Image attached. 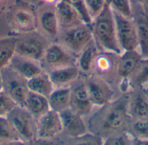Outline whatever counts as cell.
<instances>
[{"label": "cell", "instance_id": "1", "mask_svg": "<svg viewBox=\"0 0 148 145\" xmlns=\"http://www.w3.org/2000/svg\"><path fill=\"white\" fill-rule=\"evenodd\" d=\"M92 116L88 128L101 139L127 131L131 118L127 110V97H119L100 107Z\"/></svg>", "mask_w": 148, "mask_h": 145}, {"label": "cell", "instance_id": "2", "mask_svg": "<svg viewBox=\"0 0 148 145\" xmlns=\"http://www.w3.org/2000/svg\"><path fill=\"white\" fill-rule=\"evenodd\" d=\"M90 26L94 42L100 51L122 54L117 37L114 16L108 2L100 15L92 20Z\"/></svg>", "mask_w": 148, "mask_h": 145}, {"label": "cell", "instance_id": "3", "mask_svg": "<svg viewBox=\"0 0 148 145\" xmlns=\"http://www.w3.org/2000/svg\"><path fill=\"white\" fill-rule=\"evenodd\" d=\"M50 42H52L38 29L16 35L15 54L41 61Z\"/></svg>", "mask_w": 148, "mask_h": 145}, {"label": "cell", "instance_id": "4", "mask_svg": "<svg viewBox=\"0 0 148 145\" xmlns=\"http://www.w3.org/2000/svg\"><path fill=\"white\" fill-rule=\"evenodd\" d=\"M8 22L16 35L37 30L36 10L29 3L22 0H17L10 7L8 13Z\"/></svg>", "mask_w": 148, "mask_h": 145}, {"label": "cell", "instance_id": "5", "mask_svg": "<svg viewBox=\"0 0 148 145\" xmlns=\"http://www.w3.org/2000/svg\"><path fill=\"white\" fill-rule=\"evenodd\" d=\"M56 42L69 49L76 57L88 45L94 42L90 24L82 23L77 26L60 30Z\"/></svg>", "mask_w": 148, "mask_h": 145}, {"label": "cell", "instance_id": "6", "mask_svg": "<svg viewBox=\"0 0 148 145\" xmlns=\"http://www.w3.org/2000/svg\"><path fill=\"white\" fill-rule=\"evenodd\" d=\"M6 118L17 135L21 144L33 143L37 140L36 119L23 106H17Z\"/></svg>", "mask_w": 148, "mask_h": 145}, {"label": "cell", "instance_id": "7", "mask_svg": "<svg viewBox=\"0 0 148 145\" xmlns=\"http://www.w3.org/2000/svg\"><path fill=\"white\" fill-rule=\"evenodd\" d=\"M144 60L139 51H125L121 54L117 66V76L121 92L126 93L130 92L131 81L140 69Z\"/></svg>", "mask_w": 148, "mask_h": 145}, {"label": "cell", "instance_id": "8", "mask_svg": "<svg viewBox=\"0 0 148 145\" xmlns=\"http://www.w3.org/2000/svg\"><path fill=\"white\" fill-rule=\"evenodd\" d=\"M40 62L44 71L49 72L56 68L77 65V57L58 42H52Z\"/></svg>", "mask_w": 148, "mask_h": 145}, {"label": "cell", "instance_id": "9", "mask_svg": "<svg viewBox=\"0 0 148 145\" xmlns=\"http://www.w3.org/2000/svg\"><path fill=\"white\" fill-rule=\"evenodd\" d=\"M84 81L94 106L101 107L115 99L114 88L106 80L95 74H90L86 77Z\"/></svg>", "mask_w": 148, "mask_h": 145}, {"label": "cell", "instance_id": "10", "mask_svg": "<svg viewBox=\"0 0 148 145\" xmlns=\"http://www.w3.org/2000/svg\"><path fill=\"white\" fill-rule=\"evenodd\" d=\"M116 33L122 53L125 51H139L137 31L133 18L125 17L114 12Z\"/></svg>", "mask_w": 148, "mask_h": 145}, {"label": "cell", "instance_id": "11", "mask_svg": "<svg viewBox=\"0 0 148 145\" xmlns=\"http://www.w3.org/2000/svg\"><path fill=\"white\" fill-rule=\"evenodd\" d=\"M2 75L3 90L14 99L17 106H23L29 93L27 80L17 74L9 66L0 71Z\"/></svg>", "mask_w": 148, "mask_h": 145}, {"label": "cell", "instance_id": "12", "mask_svg": "<svg viewBox=\"0 0 148 145\" xmlns=\"http://www.w3.org/2000/svg\"><path fill=\"white\" fill-rule=\"evenodd\" d=\"M36 12L37 29L51 42H56L60 32L56 6L42 3Z\"/></svg>", "mask_w": 148, "mask_h": 145}, {"label": "cell", "instance_id": "13", "mask_svg": "<svg viewBox=\"0 0 148 145\" xmlns=\"http://www.w3.org/2000/svg\"><path fill=\"white\" fill-rule=\"evenodd\" d=\"M62 134L60 113L49 110L36 119L37 140L49 141Z\"/></svg>", "mask_w": 148, "mask_h": 145}, {"label": "cell", "instance_id": "14", "mask_svg": "<svg viewBox=\"0 0 148 145\" xmlns=\"http://www.w3.org/2000/svg\"><path fill=\"white\" fill-rule=\"evenodd\" d=\"M120 55L111 52L100 51L95 60L91 74H95L108 82L110 80L118 79L117 66Z\"/></svg>", "mask_w": 148, "mask_h": 145}, {"label": "cell", "instance_id": "15", "mask_svg": "<svg viewBox=\"0 0 148 145\" xmlns=\"http://www.w3.org/2000/svg\"><path fill=\"white\" fill-rule=\"evenodd\" d=\"M94 107L95 106L90 100L84 80H82L79 79L71 86L69 108L84 118L92 113Z\"/></svg>", "mask_w": 148, "mask_h": 145}, {"label": "cell", "instance_id": "16", "mask_svg": "<svg viewBox=\"0 0 148 145\" xmlns=\"http://www.w3.org/2000/svg\"><path fill=\"white\" fill-rule=\"evenodd\" d=\"M132 7L133 20L139 42V52L143 59H148V14L135 0H132Z\"/></svg>", "mask_w": 148, "mask_h": 145}, {"label": "cell", "instance_id": "17", "mask_svg": "<svg viewBox=\"0 0 148 145\" xmlns=\"http://www.w3.org/2000/svg\"><path fill=\"white\" fill-rule=\"evenodd\" d=\"M62 125V134L69 138H79L88 133V125L83 117L68 108L60 112Z\"/></svg>", "mask_w": 148, "mask_h": 145}, {"label": "cell", "instance_id": "18", "mask_svg": "<svg viewBox=\"0 0 148 145\" xmlns=\"http://www.w3.org/2000/svg\"><path fill=\"white\" fill-rule=\"evenodd\" d=\"M127 110L132 119L148 117V94L143 86H135L127 95Z\"/></svg>", "mask_w": 148, "mask_h": 145}, {"label": "cell", "instance_id": "19", "mask_svg": "<svg viewBox=\"0 0 148 145\" xmlns=\"http://www.w3.org/2000/svg\"><path fill=\"white\" fill-rule=\"evenodd\" d=\"M8 66L27 80L45 72L40 61L16 54L13 55Z\"/></svg>", "mask_w": 148, "mask_h": 145}, {"label": "cell", "instance_id": "20", "mask_svg": "<svg viewBox=\"0 0 148 145\" xmlns=\"http://www.w3.org/2000/svg\"><path fill=\"white\" fill-rule=\"evenodd\" d=\"M55 88L71 86L82 75L77 65L56 68L47 72Z\"/></svg>", "mask_w": 148, "mask_h": 145}, {"label": "cell", "instance_id": "21", "mask_svg": "<svg viewBox=\"0 0 148 145\" xmlns=\"http://www.w3.org/2000/svg\"><path fill=\"white\" fill-rule=\"evenodd\" d=\"M56 11L60 30L85 23L76 10L64 0H61L56 5Z\"/></svg>", "mask_w": 148, "mask_h": 145}, {"label": "cell", "instance_id": "22", "mask_svg": "<svg viewBox=\"0 0 148 145\" xmlns=\"http://www.w3.org/2000/svg\"><path fill=\"white\" fill-rule=\"evenodd\" d=\"M23 106L36 119L39 118L50 110L47 97L30 91H29Z\"/></svg>", "mask_w": 148, "mask_h": 145}, {"label": "cell", "instance_id": "23", "mask_svg": "<svg viewBox=\"0 0 148 145\" xmlns=\"http://www.w3.org/2000/svg\"><path fill=\"white\" fill-rule=\"evenodd\" d=\"M70 98L71 86L56 87L48 97L50 110L60 113L62 111L69 108Z\"/></svg>", "mask_w": 148, "mask_h": 145}, {"label": "cell", "instance_id": "24", "mask_svg": "<svg viewBox=\"0 0 148 145\" xmlns=\"http://www.w3.org/2000/svg\"><path fill=\"white\" fill-rule=\"evenodd\" d=\"M28 89L30 92L49 97L55 89V86L47 72H43L27 80Z\"/></svg>", "mask_w": 148, "mask_h": 145}, {"label": "cell", "instance_id": "25", "mask_svg": "<svg viewBox=\"0 0 148 145\" xmlns=\"http://www.w3.org/2000/svg\"><path fill=\"white\" fill-rule=\"evenodd\" d=\"M100 50L96 47L95 42L83 49L77 56V66L82 74L90 75L92 73L95 60Z\"/></svg>", "mask_w": 148, "mask_h": 145}, {"label": "cell", "instance_id": "26", "mask_svg": "<svg viewBox=\"0 0 148 145\" xmlns=\"http://www.w3.org/2000/svg\"><path fill=\"white\" fill-rule=\"evenodd\" d=\"M127 132L137 140V143L148 144V117L139 119L131 118Z\"/></svg>", "mask_w": 148, "mask_h": 145}, {"label": "cell", "instance_id": "27", "mask_svg": "<svg viewBox=\"0 0 148 145\" xmlns=\"http://www.w3.org/2000/svg\"><path fill=\"white\" fill-rule=\"evenodd\" d=\"M16 35L0 38V71L6 67L15 54Z\"/></svg>", "mask_w": 148, "mask_h": 145}, {"label": "cell", "instance_id": "28", "mask_svg": "<svg viewBox=\"0 0 148 145\" xmlns=\"http://www.w3.org/2000/svg\"><path fill=\"white\" fill-rule=\"evenodd\" d=\"M9 144H21V142L7 118L0 117V145Z\"/></svg>", "mask_w": 148, "mask_h": 145}, {"label": "cell", "instance_id": "29", "mask_svg": "<svg viewBox=\"0 0 148 145\" xmlns=\"http://www.w3.org/2000/svg\"><path fill=\"white\" fill-rule=\"evenodd\" d=\"M112 10L125 17L133 18L132 0H108Z\"/></svg>", "mask_w": 148, "mask_h": 145}, {"label": "cell", "instance_id": "30", "mask_svg": "<svg viewBox=\"0 0 148 145\" xmlns=\"http://www.w3.org/2000/svg\"><path fill=\"white\" fill-rule=\"evenodd\" d=\"M16 106L17 104L4 90L0 92V117H7V115Z\"/></svg>", "mask_w": 148, "mask_h": 145}, {"label": "cell", "instance_id": "31", "mask_svg": "<svg viewBox=\"0 0 148 145\" xmlns=\"http://www.w3.org/2000/svg\"><path fill=\"white\" fill-rule=\"evenodd\" d=\"M88 13L91 20L95 19L103 10L108 0H84Z\"/></svg>", "mask_w": 148, "mask_h": 145}, {"label": "cell", "instance_id": "32", "mask_svg": "<svg viewBox=\"0 0 148 145\" xmlns=\"http://www.w3.org/2000/svg\"><path fill=\"white\" fill-rule=\"evenodd\" d=\"M64 1L69 3L72 7H74L76 10V11L80 14L81 17L82 18L85 23L90 24L92 22V20L88 13L84 0H64Z\"/></svg>", "mask_w": 148, "mask_h": 145}, {"label": "cell", "instance_id": "33", "mask_svg": "<svg viewBox=\"0 0 148 145\" xmlns=\"http://www.w3.org/2000/svg\"><path fill=\"white\" fill-rule=\"evenodd\" d=\"M140 6L141 8L148 14V0H135Z\"/></svg>", "mask_w": 148, "mask_h": 145}, {"label": "cell", "instance_id": "34", "mask_svg": "<svg viewBox=\"0 0 148 145\" xmlns=\"http://www.w3.org/2000/svg\"><path fill=\"white\" fill-rule=\"evenodd\" d=\"M61 0H41L42 3H44L46 4H49V5H53L56 6Z\"/></svg>", "mask_w": 148, "mask_h": 145}, {"label": "cell", "instance_id": "35", "mask_svg": "<svg viewBox=\"0 0 148 145\" xmlns=\"http://www.w3.org/2000/svg\"><path fill=\"white\" fill-rule=\"evenodd\" d=\"M3 90V79H2V75L0 74V92Z\"/></svg>", "mask_w": 148, "mask_h": 145}, {"label": "cell", "instance_id": "36", "mask_svg": "<svg viewBox=\"0 0 148 145\" xmlns=\"http://www.w3.org/2000/svg\"><path fill=\"white\" fill-rule=\"evenodd\" d=\"M32 3H38L41 2V0H29Z\"/></svg>", "mask_w": 148, "mask_h": 145}, {"label": "cell", "instance_id": "37", "mask_svg": "<svg viewBox=\"0 0 148 145\" xmlns=\"http://www.w3.org/2000/svg\"><path fill=\"white\" fill-rule=\"evenodd\" d=\"M143 87L145 88V90L147 91V94H148V83H147L145 86H143Z\"/></svg>", "mask_w": 148, "mask_h": 145}, {"label": "cell", "instance_id": "38", "mask_svg": "<svg viewBox=\"0 0 148 145\" xmlns=\"http://www.w3.org/2000/svg\"><path fill=\"white\" fill-rule=\"evenodd\" d=\"M4 1H5V0H0V3H2L4 2Z\"/></svg>", "mask_w": 148, "mask_h": 145}]
</instances>
